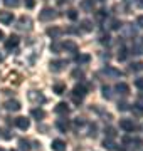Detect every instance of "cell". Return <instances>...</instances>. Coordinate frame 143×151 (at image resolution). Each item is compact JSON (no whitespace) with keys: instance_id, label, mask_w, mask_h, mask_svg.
Returning a JSON list of instances; mask_svg holds the SVG:
<instances>
[{"instance_id":"1","label":"cell","mask_w":143,"mask_h":151,"mask_svg":"<svg viewBox=\"0 0 143 151\" xmlns=\"http://www.w3.org/2000/svg\"><path fill=\"white\" fill-rule=\"evenodd\" d=\"M84 96H86V87L81 86V84L74 86V89H72V101L74 103H81L84 99Z\"/></svg>"},{"instance_id":"2","label":"cell","mask_w":143,"mask_h":151,"mask_svg":"<svg viewBox=\"0 0 143 151\" xmlns=\"http://www.w3.org/2000/svg\"><path fill=\"white\" fill-rule=\"evenodd\" d=\"M57 17V12L54 10V9H51V7H46V9H42V12L39 14V19L42 22H47V20H52V19H56Z\"/></svg>"},{"instance_id":"3","label":"cell","mask_w":143,"mask_h":151,"mask_svg":"<svg viewBox=\"0 0 143 151\" xmlns=\"http://www.w3.org/2000/svg\"><path fill=\"white\" fill-rule=\"evenodd\" d=\"M17 29H19V30H30V29H32V19L22 15L19 19V22H17Z\"/></svg>"},{"instance_id":"4","label":"cell","mask_w":143,"mask_h":151,"mask_svg":"<svg viewBox=\"0 0 143 151\" xmlns=\"http://www.w3.org/2000/svg\"><path fill=\"white\" fill-rule=\"evenodd\" d=\"M27 96H29V101H30V103H34V104H42V103H46L44 94H42V92H39V91H30Z\"/></svg>"},{"instance_id":"5","label":"cell","mask_w":143,"mask_h":151,"mask_svg":"<svg viewBox=\"0 0 143 151\" xmlns=\"http://www.w3.org/2000/svg\"><path fill=\"white\" fill-rule=\"evenodd\" d=\"M4 108H5L7 111H12V113H15V111H19V109L22 108V106H20V103H19L17 99H9V101H5Z\"/></svg>"},{"instance_id":"6","label":"cell","mask_w":143,"mask_h":151,"mask_svg":"<svg viewBox=\"0 0 143 151\" xmlns=\"http://www.w3.org/2000/svg\"><path fill=\"white\" fill-rule=\"evenodd\" d=\"M0 22L4 25H10L12 22H14V14L12 12H7V10H2L0 12Z\"/></svg>"},{"instance_id":"7","label":"cell","mask_w":143,"mask_h":151,"mask_svg":"<svg viewBox=\"0 0 143 151\" xmlns=\"http://www.w3.org/2000/svg\"><path fill=\"white\" fill-rule=\"evenodd\" d=\"M15 126L19 128V129L25 131V129H29V128H30V119H27V118H24V116H20V118H17V119H15Z\"/></svg>"},{"instance_id":"8","label":"cell","mask_w":143,"mask_h":151,"mask_svg":"<svg viewBox=\"0 0 143 151\" xmlns=\"http://www.w3.org/2000/svg\"><path fill=\"white\" fill-rule=\"evenodd\" d=\"M120 128L123 131L130 133V131L135 129V123H133V119H120Z\"/></svg>"},{"instance_id":"9","label":"cell","mask_w":143,"mask_h":151,"mask_svg":"<svg viewBox=\"0 0 143 151\" xmlns=\"http://www.w3.org/2000/svg\"><path fill=\"white\" fill-rule=\"evenodd\" d=\"M19 42H20V39L17 37V35H10L5 42V49L7 50H12V49H15L17 45H19Z\"/></svg>"},{"instance_id":"10","label":"cell","mask_w":143,"mask_h":151,"mask_svg":"<svg viewBox=\"0 0 143 151\" xmlns=\"http://www.w3.org/2000/svg\"><path fill=\"white\" fill-rule=\"evenodd\" d=\"M64 65H66V62H64V60H51L49 67H51V70H52V72H61V70L64 69Z\"/></svg>"},{"instance_id":"11","label":"cell","mask_w":143,"mask_h":151,"mask_svg":"<svg viewBox=\"0 0 143 151\" xmlns=\"http://www.w3.org/2000/svg\"><path fill=\"white\" fill-rule=\"evenodd\" d=\"M115 91L118 92V94H121V96H126V94H130V86L125 84V82H118L115 86Z\"/></svg>"},{"instance_id":"12","label":"cell","mask_w":143,"mask_h":151,"mask_svg":"<svg viewBox=\"0 0 143 151\" xmlns=\"http://www.w3.org/2000/svg\"><path fill=\"white\" fill-rule=\"evenodd\" d=\"M62 32H64V30H62L61 27H49L47 30H46V34H47L49 37H52V39H59L61 35H62Z\"/></svg>"},{"instance_id":"13","label":"cell","mask_w":143,"mask_h":151,"mask_svg":"<svg viewBox=\"0 0 143 151\" xmlns=\"http://www.w3.org/2000/svg\"><path fill=\"white\" fill-rule=\"evenodd\" d=\"M56 128H57L59 131H62V133H66V131L69 129V121L64 119V118L57 119V121H56Z\"/></svg>"},{"instance_id":"14","label":"cell","mask_w":143,"mask_h":151,"mask_svg":"<svg viewBox=\"0 0 143 151\" xmlns=\"http://www.w3.org/2000/svg\"><path fill=\"white\" fill-rule=\"evenodd\" d=\"M79 7H81L84 12H93L94 10V0H81Z\"/></svg>"},{"instance_id":"15","label":"cell","mask_w":143,"mask_h":151,"mask_svg":"<svg viewBox=\"0 0 143 151\" xmlns=\"http://www.w3.org/2000/svg\"><path fill=\"white\" fill-rule=\"evenodd\" d=\"M79 29H81L83 32H91V30H93V22L88 20V19H84V20L79 22Z\"/></svg>"},{"instance_id":"16","label":"cell","mask_w":143,"mask_h":151,"mask_svg":"<svg viewBox=\"0 0 143 151\" xmlns=\"http://www.w3.org/2000/svg\"><path fill=\"white\" fill-rule=\"evenodd\" d=\"M51 148L54 151H66V143L62 139H54L52 141V145H51Z\"/></svg>"},{"instance_id":"17","label":"cell","mask_w":143,"mask_h":151,"mask_svg":"<svg viewBox=\"0 0 143 151\" xmlns=\"http://www.w3.org/2000/svg\"><path fill=\"white\" fill-rule=\"evenodd\" d=\"M62 49H66L67 52H77V44L74 40H66L62 42Z\"/></svg>"},{"instance_id":"18","label":"cell","mask_w":143,"mask_h":151,"mask_svg":"<svg viewBox=\"0 0 143 151\" xmlns=\"http://www.w3.org/2000/svg\"><path fill=\"white\" fill-rule=\"evenodd\" d=\"M54 111H56L57 114H67V113H69V106H67L66 103H59V104L54 108Z\"/></svg>"},{"instance_id":"19","label":"cell","mask_w":143,"mask_h":151,"mask_svg":"<svg viewBox=\"0 0 143 151\" xmlns=\"http://www.w3.org/2000/svg\"><path fill=\"white\" fill-rule=\"evenodd\" d=\"M30 114H32V116H34L35 119H37V121H39V119H44V118H46V111H44V109H37V108H34L32 111H30Z\"/></svg>"},{"instance_id":"20","label":"cell","mask_w":143,"mask_h":151,"mask_svg":"<svg viewBox=\"0 0 143 151\" xmlns=\"http://www.w3.org/2000/svg\"><path fill=\"white\" fill-rule=\"evenodd\" d=\"M89 60H91V55L89 54H79L76 57V62L77 64H88Z\"/></svg>"},{"instance_id":"21","label":"cell","mask_w":143,"mask_h":151,"mask_svg":"<svg viewBox=\"0 0 143 151\" xmlns=\"http://www.w3.org/2000/svg\"><path fill=\"white\" fill-rule=\"evenodd\" d=\"M19 150L20 151H30V143L27 139H19Z\"/></svg>"},{"instance_id":"22","label":"cell","mask_w":143,"mask_h":151,"mask_svg":"<svg viewBox=\"0 0 143 151\" xmlns=\"http://www.w3.org/2000/svg\"><path fill=\"white\" fill-rule=\"evenodd\" d=\"M105 72L110 76H115V77H120V76H123V72L118 69H113V67H105Z\"/></svg>"},{"instance_id":"23","label":"cell","mask_w":143,"mask_h":151,"mask_svg":"<svg viewBox=\"0 0 143 151\" xmlns=\"http://www.w3.org/2000/svg\"><path fill=\"white\" fill-rule=\"evenodd\" d=\"M125 143H130V145L135 146V148H142L143 146V139H140V138H135V139H125Z\"/></svg>"},{"instance_id":"24","label":"cell","mask_w":143,"mask_h":151,"mask_svg":"<svg viewBox=\"0 0 143 151\" xmlns=\"http://www.w3.org/2000/svg\"><path fill=\"white\" fill-rule=\"evenodd\" d=\"M126 55H128L126 49L121 45V47L118 49V54H116V57H118V60H125V59H126Z\"/></svg>"},{"instance_id":"25","label":"cell","mask_w":143,"mask_h":151,"mask_svg":"<svg viewBox=\"0 0 143 151\" xmlns=\"http://www.w3.org/2000/svg\"><path fill=\"white\" fill-rule=\"evenodd\" d=\"M71 76H72V79H84V70L74 69V70L71 72Z\"/></svg>"},{"instance_id":"26","label":"cell","mask_w":143,"mask_h":151,"mask_svg":"<svg viewBox=\"0 0 143 151\" xmlns=\"http://www.w3.org/2000/svg\"><path fill=\"white\" fill-rule=\"evenodd\" d=\"M121 27H123V25H121V22H120V20H116V19L110 20V29H113V30H120Z\"/></svg>"},{"instance_id":"27","label":"cell","mask_w":143,"mask_h":151,"mask_svg":"<svg viewBox=\"0 0 143 151\" xmlns=\"http://www.w3.org/2000/svg\"><path fill=\"white\" fill-rule=\"evenodd\" d=\"M103 146H105V148H106L108 151H116L115 143H113L111 139H105V141H103Z\"/></svg>"},{"instance_id":"28","label":"cell","mask_w":143,"mask_h":151,"mask_svg":"<svg viewBox=\"0 0 143 151\" xmlns=\"http://www.w3.org/2000/svg\"><path fill=\"white\" fill-rule=\"evenodd\" d=\"M54 92L56 94H64L66 92V84H54Z\"/></svg>"},{"instance_id":"29","label":"cell","mask_w":143,"mask_h":151,"mask_svg":"<svg viewBox=\"0 0 143 151\" xmlns=\"http://www.w3.org/2000/svg\"><path fill=\"white\" fill-rule=\"evenodd\" d=\"M125 29H126V34L130 35V37H135V35H136V29L131 27V24H126V25H125Z\"/></svg>"},{"instance_id":"30","label":"cell","mask_w":143,"mask_h":151,"mask_svg":"<svg viewBox=\"0 0 143 151\" xmlns=\"http://www.w3.org/2000/svg\"><path fill=\"white\" fill-rule=\"evenodd\" d=\"M133 109H135V111H136L138 114L142 113V111H143V99H138L136 103L133 104Z\"/></svg>"},{"instance_id":"31","label":"cell","mask_w":143,"mask_h":151,"mask_svg":"<svg viewBox=\"0 0 143 151\" xmlns=\"http://www.w3.org/2000/svg\"><path fill=\"white\" fill-rule=\"evenodd\" d=\"M110 34H108V32H103V34H99V42H101V44H110Z\"/></svg>"},{"instance_id":"32","label":"cell","mask_w":143,"mask_h":151,"mask_svg":"<svg viewBox=\"0 0 143 151\" xmlns=\"http://www.w3.org/2000/svg\"><path fill=\"white\" fill-rule=\"evenodd\" d=\"M101 92H103V97H106V99H111V97H113V94H111V89H110L108 86H103Z\"/></svg>"},{"instance_id":"33","label":"cell","mask_w":143,"mask_h":151,"mask_svg":"<svg viewBox=\"0 0 143 151\" xmlns=\"http://www.w3.org/2000/svg\"><path fill=\"white\" fill-rule=\"evenodd\" d=\"M130 67H131L133 72H140V70H143V62H135V64H131Z\"/></svg>"},{"instance_id":"34","label":"cell","mask_w":143,"mask_h":151,"mask_svg":"<svg viewBox=\"0 0 143 151\" xmlns=\"http://www.w3.org/2000/svg\"><path fill=\"white\" fill-rule=\"evenodd\" d=\"M4 4H5L7 7H19V4H20V0H4Z\"/></svg>"},{"instance_id":"35","label":"cell","mask_w":143,"mask_h":151,"mask_svg":"<svg viewBox=\"0 0 143 151\" xmlns=\"http://www.w3.org/2000/svg\"><path fill=\"white\" fill-rule=\"evenodd\" d=\"M96 131H98L96 124H91V126H89V133H88V136H89V138H96V134H98Z\"/></svg>"},{"instance_id":"36","label":"cell","mask_w":143,"mask_h":151,"mask_svg":"<svg viewBox=\"0 0 143 151\" xmlns=\"http://www.w3.org/2000/svg\"><path fill=\"white\" fill-rule=\"evenodd\" d=\"M67 17H69L71 20H76L77 19V10L76 9H69V10H67Z\"/></svg>"},{"instance_id":"37","label":"cell","mask_w":143,"mask_h":151,"mask_svg":"<svg viewBox=\"0 0 143 151\" xmlns=\"http://www.w3.org/2000/svg\"><path fill=\"white\" fill-rule=\"evenodd\" d=\"M131 52H133V54H136V55H140V54H143V47H142V45H136V44H135V45L131 47Z\"/></svg>"},{"instance_id":"38","label":"cell","mask_w":143,"mask_h":151,"mask_svg":"<svg viewBox=\"0 0 143 151\" xmlns=\"http://www.w3.org/2000/svg\"><path fill=\"white\" fill-rule=\"evenodd\" d=\"M106 136H108V139H113V138H115L116 136V133H115V129H113V128H106Z\"/></svg>"},{"instance_id":"39","label":"cell","mask_w":143,"mask_h":151,"mask_svg":"<svg viewBox=\"0 0 143 151\" xmlns=\"http://www.w3.org/2000/svg\"><path fill=\"white\" fill-rule=\"evenodd\" d=\"M135 86H136L140 91H143V77H138V79H135Z\"/></svg>"},{"instance_id":"40","label":"cell","mask_w":143,"mask_h":151,"mask_svg":"<svg viewBox=\"0 0 143 151\" xmlns=\"http://www.w3.org/2000/svg\"><path fill=\"white\" fill-rule=\"evenodd\" d=\"M105 17H106V10H98L96 12V19H98V20H103Z\"/></svg>"},{"instance_id":"41","label":"cell","mask_w":143,"mask_h":151,"mask_svg":"<svg viewBox=\"0 0 143 151\" xmlns=\"http://www.w3.org/2000/svg\"><path fill=\"white\" fill-rule=\"evenodd\" d=\"M24 4H25L27 9H34L35 7V0H24Z\"/></svg>"},{"instance_id":"42","label":"cell","mask_w":143,"mask_h":151,"mask_svg":"<svg viewBox=\"0 0 143 151\" xmlns=\"http://www.w3.org/2000/svg\"><path fill=\"white\" fill-rule=\"evenodd\" d=\"M61 47H62V45H59V44H52V45H51V50H54V52H56V54H57V52H59V50H61Z\"/></svg>"},{"instance_id":"43","label":"cell","mask_w":143,"mask_h":151,"mask_svg":"<svg viewBox=\"0 0 143 151\" xmlns=\"http://www.w3.org/2000/svg\"><path fill=\"white\" fill-rule=\"evenodd\" d=\"M118 109H120V111H126V109H128V104H126V103H118Z\"/></svg>"},{"instance_id":"44","label":"cell","mask_w":143,"mask_h":151,"mask_svg":"<svg viewBox=\"0 0 143 151\" xmlns=\"http://www.w3.org/2000/svg\"><path fill=\"white\" fill-rule=\"evenodd\" d=\"M74 124H76V126H84L86 123H84V119H83V118H77L76 121H74Z\"/></svg>"},{"instance_id":"45","label":"cell","mask_w":143,"mask_h":151,"mask_svg":"<svg viewBox=\"0 0 143 151\" xmlns=\"http://www.w3.org/2000/svg\"><path fill=\"white\" fill-rule=\"evenodd\" d=\"M136 24H138V27H143V15H140L136 19Z\"/></svg>"},{"instance_id":"46","label":"cell","mask_w":143,"mask_h":151,"mask_svg":"<svg viewBox=\"0 0 143 151\" xmlns=\"http://www.w3.org/2000/svg\"><path fill=\"white\" fill-rule=\"evenodd\" d=\"M2 133H4L2 136H4L5 139H10V138H12V134H9V131H2Z\"/></svg>"},{"instance_id":"47","label":"cell","mask_w":143,"mask_h":151,"mask_svg":"<svg viewBox=\"0 0 143 151\" xmlns=\"http://www.w3.org/2000/svg\"><path fill=\"white\" fill-rule=\"evenodd\" d=\"M67 32H71V34H79V30H77V29H74V27H69V29H67Z\"/></svg>"},{"instance_id":"48","label":"cell","mask_w":143,"mask_h":151,"mask_svg":"<svg viewBox=\"0 0 143 151\" xmlns=\"http://www.w3.org/2000/svg\"><path fill=\"white\" fill-rule=\"evenodd\" d=\"M34 146H35V150H40V146H42V145H40L39 141H35V143H34Z\"/></svg>"},{"instance_id":"49","label":"cell","mask_w":143,"mask_h":151,"mask_svg":"<svg viewBox=\"0 0 143 151\" xmlns=\"http://www.w3.org/2000/svg\"><path fill=\"white\" fill-rule=\"evenodd\" d=\"M4 37H5V35H4V30H0V40H2Z\"/></svg>"},{"instance_id":"50","label":"cell","mask_w":143,"mask_h":151,"mask_svg":"<svg viewBox=\"0 0 143 151\" xmlns=\"http://www.w3.org/2000/svg\"><path fill=\"white\" fill-rule=\"evenodd\" d=\"M64 2H67V0H57V4H64Z\"/></svg>"},{"instance_id":"51","label":"cell","mask_w":143,"mask_h":151,"mask_svg":"<svg viewBox=\"0 0 143 151\" xmlns=\"http://www.w3.org/2000/svg\"><path fill=\"white\" fill-rule=\"evenodd\" d=\"M0 151H5V150H4V148H0Z\"/></svg>"},{"instance_id":"52","label":"cell","mask_w":143,"mask_h":151,"mask_svg":"<svg viewBox=\"0 0 143 151\" xmlns=\"http://www.w3.org/2000/svg\"><path fill=\"white\" fill-rule=\"evenodd\" d=\"M142 44H143V37H142Z\"/></svg>"},{"instance_id":"53","label":"cell","mask_w":143,"mask_h":151,"mask_svg":"<svg viewBox=\"0 0 143 151\" xmlns=\"http://www.w3.org/2000/svg\"><path fill=\"white\" fill-rule=\"evenodd\" d=\"M12 151H17V150H12Z\"/></svg>"}]
</instances>
